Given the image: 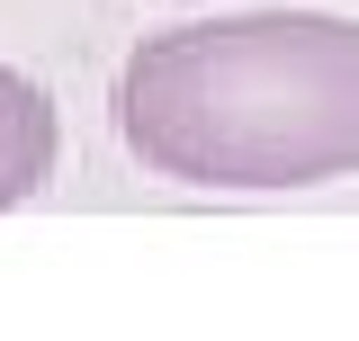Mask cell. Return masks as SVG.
<instances>
[{
    "label": "cell",
    "instance_id": "cell-1",
    "mask_svg": "<svg viewBox=\"0 0 359 341\" xmlns=\"http://www.w3.org/2000/svg\"><path fill=\"white\" fill-rule=\"evenodd\" d=\"M117 144L180 189H314L359 170V18L233 9L144 36L108 90Z\"/></svg>",
    "mask_w": 359,
    "mask_h": 341
},
{
    "label": "cell",
    "instance_id": "cell-2",
    "mask_svg": "<svg viewBox=\"0 0 359 341\" xmlns=\"http://www.w3.org/2000/svg\"><path fill=\"white\" fill-rule=\"evenodd\" d=\"M63 162V117L18 63H0V207H27Z\"/></svg>",
    "mask_w": 359,
    "mask_h": 341
}]
</instances>
